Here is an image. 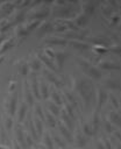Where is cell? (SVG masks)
<instances>
[{
  "label": "cell",
  "mask_w": 121,
  "mask_h": 149,
  "mask_svg": "<svg viewBox=\"0 0 121 149\" xmlns=\"http://www.w3.org/2000/svg\"><path fill=\"white\" fill-rule=\"evenodd\" d=\"M40 90H41V95L40 97H42L43 99H47L48 95H49V93H48V85L45 83H41L40 84Z\"/></svg>",
  "instance_id": "cell-11"
},
{
  "label": "cell",
  "mask_w": 121,
  "mask_h": 149,
  "mask_svg": "<svg viewBox=\"0 0 121 149\" xmlns=\"http://www.w3.org/2000/svg\"><path fill=\"white\" fill-rule=\"evenodd\" d=\"M100 68H102V69H119V65L111 63V62H102V63H100Z\"/></svg>",
  "instance_id": "cell-14"
},
{
  "label": "cell",
  "mask_w": 121,
  "mask_h": 149,
  "mask_svg": "<svg viewBox=\"0 0 121 149\" xmlns=\"http://www.w3.org/2000/svg\"><path fill=\"white\" fill-rule=\"evenodd\" d=\"M45 119H47V121H48V123L51 126V127H55V125H56V120H55V116L52 115V114H50L49 112L45 114Z\"/></svg>",
  "instance_id": "cell-18"
},
{
  "label": "cell",
  "mask_w": 121,
  "mask_h": 149,
  "mask_svg": "<svg viewBox=\"0 0 121 149\" xmlns=\"http://www.w3.org/2000/svg\"><path fill=\"white\" fill-rule=\"evenodd\" d=\"M74 140H76L77 147H79L80 149L84 148V147L86 146V143H87V137H86L84 134H79V135H77V136L74 137Z\"/></svg>",
  "instance_id": "cell-6"
},
{
  "label": "cell",
  "mask_w": 121,
  "mask_h": 149,
  "mask_svg": "<svg viewBox=\"0 0 121 149\" xmlns=\"http://www.w3.org/2000/svg\"><path fill=\"white\" fill-rule=\"evenodd\" d=\"M6 125H7V128L10 129V127H12V118H10V116L7 118V120H6Z\"/></svg>",
  "instance_id": "cell-31"
},
{
  "label": "cell",
  "mask_w": 121,
  "mask_h": 149,
  "mask_svg": "<svg viewBox=\"0 0 121 149\" xmlns=\"http://www.w3.org/2000/svg\"><path fill=\"white\" fill-rule=\"evenodd\" d=\"M16 101H17V95L16 93L14 92V94H12V97L9 98V101H8V112H9V115L12 116L15 112V108H16Z\"/></svg>",
  "instance_id": "cell-2"
},
{
  "label": "cell",
  "mask_w": 121,
  "mask_h": 149,
  "mask_svg": "<svg viewBox=\"0 0 121 149\" xmlns=\"http://www.w3.org/2000/svg\"><path fill=\"white\" fill-rule=\"evenodd\" d=\"M44 144H45L47 149H54V143H52V140L49 134L44 135Z\"/></svg>",
  "instance_id": "cell-13"
},
{
  "label": "cell",
  "mask_w": 121,
  "mask_h": 149,
  "mask_svg": "<svg viewBox=\"0 0 121 149\" xmlns=\"http://www.w3.org/2000/svg\"><path fill=\"white\" fill-rule=\"evenodd\" d=\"M57 58H58V64H59V66H62V65H63V62H64V58H65L64 54H57Z\"/></svg>",
  "instance_id": "cell-24"
},
{
  "label": "cell",
  "mask_w": 121,
  "mask_h": 149,
  "mask_svg": "<svg viewBox=\"0 0 121 149\" xmlns=\"http://www.w3.org/2000/svg\"><path fill=\"white\" fill-rule=\"evenodd\" d=\"M105 84H106V87H108V88H113V90L119 88V84H118L115 80L108 79V80H106V81H105Z\"/></svg>",
  "instance_id": "cell-15"
},
{
  "label": "cell",
  "mask_w": 121,
  "mask_h": 149,
  "mask_svg": "<svg viewBox=\"0 0 121 149\" xmlns=\"http://www.w3.org/2000/svg\"><path fill=\"white\" fill-rule=\"evenodd\" d=\"M83 132H84V135H85L86 137H87V136H92V135H93V133H94V130H93L92 126H91V125H88V123H85V125H84Z\"/></svg>",
  "instance_id": "cell-12"
},
{
  "label": "cell",
  "mask_w": 121,
  "mask_h": 149,
  "mask_svg": "<svg viewBox=\"0 0 121 149\" xmlns=\"http://www.w3.org/2000/svg\"><path fill=\"white\" fill-rule=\"evenodd\" d=\"M36 112H37V114L40 115L38 118L42 120V118H44V116H43V114H42V111H41V106H40V105H36Z\"/></svg>",
  "instance_id": "cell-28"
},
{
  "label": "cell",
  "mask_w": 121,
  "mask_h": 149,
  "mask_svg": "<svg viewBox=\"0 0 121 149\" xmlns=\"http://www.w3.org/2000/svg\"><path fill=\"white\" fill-rule=\"evenodd\" d=\"M44 72H45V77H48L52 83H57V79H56L54 72H50V71H47V70H44Z\"/></svg>",
  "instance_id": "cell-21"
},
{
  "label": "cell",
  "mask_w": 121,
  "mask_h": 149,
  "mask_svg": "<svg viewBox=\"0 0 121 149\" xmlns=\"http://www.w3.org/2000/svg\"><path fill=\"white\" fill-rule=\"evenodd\" d=\"M71 44H72L74 48H77V49H85V48H88L87 44H85V43H80V42H74V41H72Z\"/></svg>",
  "instance_id": "cell-20"
},
{
  "label": "cell",
  "mask_w": 121,
  "mask_h": 149,
  "mask_svg": "<svg viewBox=\"0 0 121 149\" xmlns=\"http://www.w3.org/2000/svg\"><path fill=\"white\" fill-rule=\"evenodd\" d=\"M108 121L112 125L120 126V113L119 112H111L109 113V120Z\"/></svg>",
  "instance_id": "cell-7"
},
{
  "label": "cell",
  "mask_w": 121,
  "mask_h": 149,
  "mask_svg": "<svg viewBox=\"0 0 121 149\" xmlns=\"http://www.w3.org/2000/svg\"><path fill=\"white\" fill-rule=\"evenodd\" d=\"M78 24H85L86 22H87V19H86V16H80V17H78Z\"/></svg>",
  "instance_id": "cell-26"
},
{
  "label": "cell",
  "mask_w": 121,
  "mask_h": 149,
  "mask_svg": "<svg viewBox=\"0 0 121 149\" xmlns=\"http://www.w3.org/2000/svg\"><path fill=\"white\" fill-rule=\"evenodd\" d=\"M34 127H35V130L37 133V135H41L42 132H43V125H42V120L38 118V116H35L34 119Z\"/></svg>",
  "instance_id": "cell-8"
},
{
  "label": "cell",
  "mask_w": 121,
  "mask_h": 149,
  "mask_svg": "<svg viewBox=\"0 0 121 149\" xmlns=\"http://www.w3.org/2000/svg\"><path fill=\"white\" fill-rule=\"evenodd\" d=\"M27 108H28V105L23 101L20 107H19V113H17V119H19V122H22L24 116H26V113H27Z\"/></svg>",
  "instance_id": "cell-3"
},
{
  "label": "cell",
  "mask_w": 121,
  "mask_h": 149,
  "mask_svg": "<svg viewBox=\"0 0 121 149\" xmlns=\"http://www.w3.org/2000/svg\"><path fill=\"white\" fill-rule=\"evenodd\" d=\"M31 88H33V91H34V93H35V95L37 97V98H41L40 97V93H38V88H37V80H36V77L35 76H33V80H31Z\"/></svg>",
  "instance_id": "cell-16"
},
{
  "label": "cell",
  "mask_w": 121,
  "mask_h": 149,
  "mask_svg": "<svg viewBox=\"0 0 121 149\" xmlns=\"http://www.w3.org/2000/svg\"><path fill=\"white\" fill-rule=\"evenodd\" d=\"M105 100H107V93L104 90H99L98 91V101H99V107L105 102Z\"/></svg>",
  "instance_id": "cell-10"
},
{
  "label": "cell",
  "mask_w": 121,
  "mask_h": 149,
  "mask_svg": "<svg viewBox=\"0 0 121 149\" xmlns=\"http://www.w3.org/2000/svg\"><path fill=\"white\" fill-rule=\"evenodd\" d=\"M93 10H94V7H93V5L90 2V3L87 5V7H86V13H87V14H92Z\"/></svg>",
  "instance_id": "cell-25"
},
{
  "label": "cell",
  "mask_w": 121,
  "mask_h": 149,
  "mask_svg": "<svg viewBox=\"0 0 121 149\" xmlns=\"http://www.w3.org/2000/svg\"><path fill=\"white\" fill-rule=\"evenodd\" d=\"M59 132H61V136H62L65 141H67V142H72V141H73V137H72V135H71V133H70V129H69L64 123H61V125H59Z\"/></svg>",
  "instance_id": "cell-1"
},
{
  "label": "cell",
  "mask_w": 121,
  "mask_h": 149,
  "mask_svg": "<svg viewBox=\"0 0 121 149\" xmlns=\"http://www.w3.org/2000/svg\"><path fill=\"white\" fill-rule=\"evenodd\" d=\"M105 128H106V132L111 133V132H112V123H111L109 121H107L106 125H105Z\"/></svg>",
  "instance_id": "cell-29"
},
{
  "label": "cell",
  "mask_w": 121,
  "mask_h": 149,
  "mask_svg": "<svg viewBox=\"0 0 121 149\" xmlns=\"http://www.w3.org/2000/svg\"><path fill=\"white\" fill-rule=\"evenodd\" d=\"M58 14H59L61 16H67V15L71 14V8H70V9H69V8H62Z\"/></svg>",
  "instance_id": "cell-22"
},
{
  "label": "cell",
  "mask_w": 121,
  "mask_h": 149,
  "mask_svg": "<svg viewBox=\"0 0 121 149\" xmlns=\"http://www.w3.org/2000/svg\"><path fill=\"white\" fill-rule=\"evenodd\" d=\"M15 139L17 140V143H20L21 147H27L26 140H24V136H23V130L21 128H17L15 130Z\"/></svg>",
  "instance_id": "cell-4"
},
{
  "label": "cell",
  "mask_w": 121,
  "mask_h": 149,
  "mask_svg": "<svg viewBox=\"0 0 121 149\" xmlns=\"http://www.w3.org/2000/svg\"><path fill=\"white\" fill-rule=\"evenodd\" d=\"M95 146H97V149H106V148H105V144H104L102 141H98Z\"/></svg>",
  "instance_id": "cell-30"
},
{
  "label": "cell",
  "mask_w": 121,
  "mask_h": 149,
  "mask_svg": "<svg viewBox=\"0 0 121 149\" xmlns=\"http://www.w3.org/2000/svg\"><path fill=\"white\" fill-rule=\"evenodd\" d=\"M54 140H55V142H56L61 148H65L66 143H65V140H64L62 136L59 137V136H57V135H56V136H54Z\"/></svg>",
  "instance_id": "cell-19"
},
{
  "label": "cell",
  "mask_w": 121,
  "mask_h": 149,
  "mask_svg": "<svg viewBox=\"0 0 121 149\" xmlns=\"http://www.w3.org/2000/svg\"><path fill=\"white\" fill-rule=\"evenodd\" d=\"M48 108H49V111H50V112H49L50 114H52V115H58V114H59V111H61V109H59V106L56 105L55 102H52V101L49 102V104H48Z\"/></svg>",
  "instance_id": "cell-9"
},
{
  "label": "cell",
  "mask_w": 121,
  "mask_h": 149,
  "mask_svg": "<svg viewBox=\"0 0 121 149\" xmlns=\"http://www.w3.org/2000/svg\"><path fill=\"white\" fill-rule=\"evenodd\" d=\"M27 72H28V66H27V64H22V66H21V73H22V76H26Z\"/></svg>",
  "instance_id": "cell-27"
},
{
  "label": "cell",
  "mask_w": 121,
  "mask_h": 149,
  "mask_svg": "<svg viewBox=\"0 0 121 149\" xmlns=\"http://www.w3.org/2000/svg\"><path fill=\"white\" fill-rule=\"evenodd\" d=\"M87 72H88V74L92 77V78H95V79H99V78H101V71L98 69V68H95V66H90V68H87Z\"/></svg>",
  "instance_id": "cell-5"
},
{
  "label": "cell",
  "mask_w": 121,
  "mask_h": 149,
  "mask_svg": "<svg viewBox=\"0 0 121 149\" xmlns=\"http://www.w3.org/2000/svg\"><path fill=\"white\" fill-rule=\"evenodd\" d=\"M49 43H51V44H65L66 41L65 40H50Z\"/></svg>",
  "instance_id": "cell-23"
},
{
  "label": "cell",
  "mask_w": 121,
  "mask_h": 149,
  "mask_svg": "<svg viewBox=\"0 0 121 149\" xmlns=\"http://www.w3.org/2000/svg\"><path fill=\"white\" fill-rule=\"evenodd\" d=\"M30 68H31L33 70H35V71L40 70V69H41V62H40L37 58H34V59H31V63H30Z\"/></svg>",
  "instance_id": "cell-17"
}]
</instances>
